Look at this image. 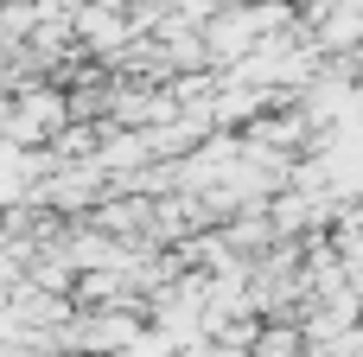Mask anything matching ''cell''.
Wrapping results in <instances>:
<instances>
[{"label":"cell","instance_id":"obj_1","mask_svg":"<svg viewBox=\"0 0 363 357\" xmlns=\"http://www.w3.org/2000/svg\"><path fill=\"white\" fill-rule=\"evenodd\" d=\"M262 38H268V26H262V6L255 0H230V6H217L204 19V45H211V64L217 70H236Z\"/></svg>","mask_w":363,"mask_h":357}]
</instances>
